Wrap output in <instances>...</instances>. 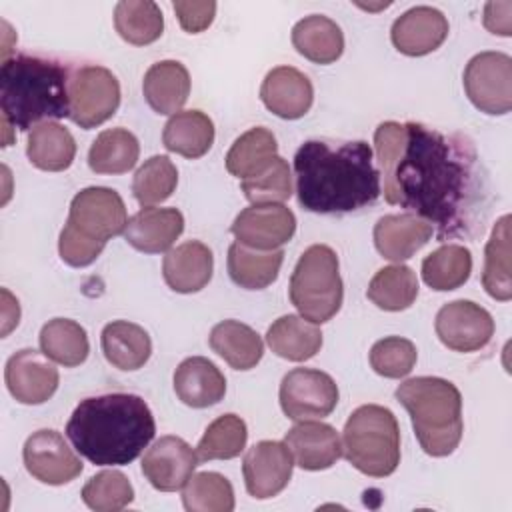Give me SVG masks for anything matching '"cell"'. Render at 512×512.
<instances>
[{
    "label": "cell",
    "mask_w": 512,
    "mask_h": 512,
    "mask_svg": "<svg viewBox=\"0 0 512 512\" xmlns=\"http://www.w3.org/2000/svg\"><path fill=\"white\" fill-rule=\"evenodd\" d=\"M374 150L384 178V198L434 224L440 240L462 236L484 210L486 184L472 142L420 122H382Z\"/></svg>",
    "instance_id": "6da1fadb"
},
{
    "label": "cell",
    "mask_w": 512,
    "mask_h": 512,
    "mask_svg": "<svg viewBox=\"0 0 512 512\" xmlns=\"http://www.w3.org/2000/svg\"><path fill=\"white\" fill-rule=\"evenodd\" d=\"M298 204L316 214L360 210L378 200L380 172L364 140H306L294 156Z\"/></svg>",
    "instance_id": "7a4b0ae2"
},
{
    "label": "cell",
    "mask_w": 512,
    "mask_h": 512,
    "mask_svg": "<svg viewBox=\"0 0 512 512\" xmlns=\"http://www.w3.org/2000/svg\"><path fill=\"white\" fill-rule=\"evenodd\" d=\"M156 434L154 416L144 398L110 392L84 398L66 424V436L96 466H126Z\"/></svg>",
    "instance_id": "3957f363"
},
{
    "label": "cell",
    "mask_w": 512,
    "mask_h": 512,
    "mask_svg": "<svg viewBox=\"0 0 512 512\" xmlns=\"http://www.w3.org/2000/svg\"><path fill=\"white\" fill-rule=\"evenodd\" d=\"M70 78L68 68L56 60L26 54L2 60V122L24 132L70 116Z\"/></svg>",
    "instance_id": "277c9868"
},
{
    "label": "cell",
    "mask_w": 512,
    "mask_h": 512,
    "mask_svg": "<svg viewBox=\"0 0 512 512\" xmlns=\"http://www.w3.org/2000/svg\"><path fill=\"white\" fill-rule=\"evenodd\" d=\"M396 400L408 410L414 434L430 456L452 454L462 440L460 390L438 376H416L396 388Z\"/></svg>",
    "instance_id": "5b68a950"
},
{
    "label": "cell",
    "mask_w": 512,
    "mask_h": 512,
    "mask_svg": "<svg viewBox=\"0 0 512 512\" xmlns=\"http://www.w3.org/2000/svg\"><path fill=\"white\" fill-rule=\"evenodd\" d=\"M342 454L366 476H390L400 464V428L392 410L378 404L356 408L342 430Z\"/></svg>",
    "instance_id": "8992f818"
},
{
    "label": "cell",
    "mask_w": 512,
    "mask_h": 512,
    "mask_svg": "<svg viewBox=\"0 0 512 512\" xmlns=\"http://www.w3.org/2000/svg\"><path fill=\"white\" fill-rule=\"evenodd\" d=\"M288 290L290 302L312 324H324L336 316L344 298L336 252L326 244L306 248L294 266Z\"/></svg>",
    "instance_id": "52a82bcc"
},
{
    "label": "cell",
    "mask_w": 512,
    "mask_h": 512,
    "mask_svg": "<svg viewBox=\"0 0 512 512\" xmlns=\"http://www.w3.org/2000/svg\"><path fill=\"white\" fill-rule=\"evenodd\" d=\"M464 90L470 102L486 114L500 116L512 108V58L504 52H480L464 70Z\"/></svg>",
    "instance_id": "ba28073f"
},
{
    "label": "cell",
    "mask_w": 512,
    "mask_h": 512,
    "mask_svg": "<svg viewBox=\"0 0 512 512\" xmlns=\"http://www.w3.org/2000/svg\"><path fill=\"white\" fill-rule=\"evenodd\" d=\"M70 118L84 130L104 124L120 106V84L104 66H82L70 78Z\"/></svg>",
    "instance_id": "9c48e42d"
},
{
    "label": "cell",
    "mask_w": 512,
    "mask_h": 512,
    "mask_svg": "<svg viewBox=\"0 0 512 512\" xmlns=\"http://www.w3.org/2000/svg\"><path fill=\"white\" fill-rule=\"evenodd\" d=\"M128 222L126 206L120 194L106 186H88L70 202V224L82 236L106 244L112 236L124 232Z\"/></svg>",
    "instance_id": "30bf717a"
},
{
    "label": "cell",
    "mask_w": 512,
    "mask_h": 512,
    "mask_svg": "<svg viewBox=\"0 0 512 512\" xmlns=\"http://www.w3.org/2000/svg\"><path fill=\"white\" fill-rule=\"evenodd\" d=\"M336 404L338 386L322 370L294 368L280 382V406L290 420L324 418Z\"/></svg>",
    "instance_id": "8fae6325"
},
{
    "label": "cell",
    "mask_w": 512,
    "mask_h": 512,
    "mask_svg": "<svg viewBox=\"0 0 512 512\" xmlns=\"http://www.w3.org/2000/svg\"><path fill=\"white\" fill-rule=\"evenodd\" d=\"M28 474L42 484L62 486L82 472V462L66 444L64 436L52 428L32 432L22 448Z\"/></svg>",
    "instance_id": "7c38bea8"
},
{
    "label": "cell",
    "mask_w": 512,
    "mask_h": 512,
    "mask_svg": "<svg viewBox=\"0 0 512 512\" xmlns=\"http://www.w3.org/2000/svg\"><path fill=\"white\" fill-rule=\"evenodd\" d=\"M440 342L454 352L482 350L494 336V320L486 308L472 300L444 304L434 322Z\"/></svg>",
    "instance_id": "4fadbf2b"
},
{
    "label": "cell",
    "mask_w": 512,
    "mask_h": 512,
    "mask_svg": "<svg viewBox=\"0 0 512 512\" xmlns=\"http://www.w3.org/2000/svg\"><path fill=\"white\" fill-rule=\"evenodd\" d=\"M236 242L254 250H278L296 232V216L284 204H250L232 222Z\"/></svg>",
    "instance_id": "5bb4252c"
},
{
    "label": "cell",
    "mask_w": 512,
    "mask_h": 512,
    "mask_svg": "<svg viewBox=\"0 0 512 512\" xmlns=\"http://www.w3.org/2000/svg\"><path fill=\"white\" fill-rule=\"evenodd\" d=\"M294 458L284 442L260 440L242 460L246 490L256 500H268L280 494L292 478Z\"/></svg>",
    "instance_id": "9a60e30c"
},
{
    "label": "cell",
    "mask_w": 512,
    "mask_h": 512,
    "mask_svg": "<svg viewBox=\"0 0 512 512\" xmlns=\"http://www.w3.org/2000/svg\"><path fill=\"white\" fill-rule=\"evenodd\" d=\"M8 392L20 404H44L58 388V368L44 352L22 348L14 352L4 368Z\"/></svg>",
    "instance_id": "2e32d148"
},
{
    "label": "cell",
    "mask_w": 512,
    "mask_h": 512,
    "mask_svg": "<svg viewBox=\"0 0 512 512\" xmlns=\"http://www.w3.org/2000/svg\"><path fill=\"white\" fill-rule=\"evenodd\" d=\"M192 446L178 436L158 438L142 458V474L160 492H176L184 488L198 466Z\"/></svg>",
    "instance_id": "e0dca14e"
},
{
    "label": "cell",
    "mask_w": 512,
    "mask_h": 512,
    "mask_svg": "<svg viewBox=\"0 0 512 512\" xmlns=\"http://www.w3.org/2000/svg\"><path fill=\"white\" fill-rule=\"evenodd\" d=\"M446 16L432 6H414L392 24L390 38L398 52L406 56H424L440 48L448 36Z\"/></svg>",
    "instance_id": "ac0fdd59"
},
{
    "label": "cell",
    "mask_w": 512,
    "mask_h": 512,
    "mask_svg": "<svg viewBox=\"0 0 512 512\" xmlns=\"http://www.w3.org/2000/svg\"><path fill=\"white\" fill-rule=\"evenodd\" d=\"M284 444L302 470H326L342 456V442L336 428L324 422L300 420L286 432Z\"/></svg>",
    "instance_id": "d6986e66"
},
{
    "label": "cell",
    "mask_w": 512,
    "mask_h": 512,
    "mask_svg": "<svg viewBox=\"0 0 512 512\" xmlns=\"http://www.w3.org/2000/svg\"><path fill=\"white\" fill-rule=\"evenodd\" d=\"M260 98L272 114L284 120H296L310 110L314 88L304 72L292 66H278L266 74L260 86Z\"/></svg>",
    "instance_id": "ffe728a7"
},
{
    "label": "cell",
    "mask_w": 512,
    "mask_h": 512,
    "mask_svg": "<svg viewBox=\"0 0 512 512\" xmlns=\"http://www.w3.org/2000/svg\"><path fill=\"white\" fill-rule=\"evenodd\" d=\"M184 230V216L178 208H140L128 218L122 232L124 240L146 254H160L170 250Z\"/></svg>",
    "instance_id": "44dd1931"
},
{
    "label": "cell",
    "mask_w": 512,
    "mask_h": 512,
    "mask_svg": "<svg viewBox=\"0 0 512 512\" xmlns=\"http://www.w3.org/2000/svg\"><path fill=\"white\" fill-rule=\"evenodd\" d=\"M214 270L212 250L200 240H188L168 250L162 262V276L166 284L180 294L202 290Z\"/></svg>",
    "instance_id": "7402d4cb"
},
{
    "label": "cell",
    "mask_w": 512,
    "mask_h": 512,
    "mask_svg": "<svg viewBox=\"0 0 512 512\" xmlns=\"http://www.w3.org/2000/svg\"><path fill=\"white\" fill-rule=\"evenodd\" d=\"M434 236L432 224L412 212L386 214L374 226L376 250L394 262L408 260Z\"/></svg>",
    "instance_id": "603a6c76"
},
{
    "label": "cell",
    "mask_w": 512,
    "mask_h": 512,
    "mask_svg": "<svg viewBox=\"0 0 512 512\" xmlns=\"http://www.w3.org/2000/svg\"><path fill=\"white\" fill-rule=\"evenodd\" d=\"M174 392L186 406L208 408L224 398L226 378L212 360L190 356L174 372Z\"/></svg>",
    "instance_id": "cb8c5ba5"
},
{
    "label": "cell",
    "mask_w": 512,
    "mask_h": 512,
    "mask_svg": "<svg viewBox=\"0 0 512 512\" xmlns=\"http://www.w3.org/2000/svg\"><path fill=\"white\" fill-rule=\"evenodd\" d=\"M142 92L154 112L176 114L188 100L190 74L178 60H160L146 70Z\"/></svg>",
    "instance_id": "d4e9b609"
},
{
    "label": "cell",
    "mask_w": 512,
    "mask_h": 512,
    "mask_svg": "<svg viewBox=\"0 0 512 512\" xmlns=\"http://www.w3.org/2000/svg\"><path fill=\"white\" fill-rule=\"evenodd\" d=\"M100 340L106 360L124 372L142 368L152 354L148 332L128 320H114L106 324Z\"/></svg>",
    "instance_id": "484cf974"
},
{
    "label": "cell",
    "mask_w": 512,
    "mask_h": 512,
    "mask_svg": "<svg viewBox=\"0 0 512 512\" xmlns=\"http://www.w3.org/2000/svg\"><path fill=\"white\" fill-rule=\"evenodd\" d=\"M266 342L276 356L290 362H304L320 352L322 332L310 320L286 314L268 328Z\"/></svg>",
    "instance_id": "4316f807"
},
{
    "label": "cell",
    "mask_w": 512,
    "mask_h": 512,
    "mask_svg": "<svg viewBox=\"0 0 512 512\" xmlns=\"http://www.w3.org/2000/svg\"><path fill=\"white\" fill-rule=\"evenodd\" d=\"M292 44L310 62L332 64L344 52V34L328 16L310 14L294 24Z\"/></svg>",
    "instance_id": "83f0119b"
},
{
    "label": "cell",
    "mask_w": 512,
    "mask_h": 512,
    "mask_svg": "<svg viewBox=\"0 0 512 512\" xmlns=\"http://www.w3.org/2000/svg\"><path fill=\"white\" fill-rule=\"evenodd\" d=\"M162 142L166 150L184 158L204 156L214 142V122L202 110H180L164 126Z\"/></svg>",
    "instance_id": "f1b7e54d"
},
{
    "label": "cell",
    "mask_w": 512,
    "mask_h": 512,
    "mask_svg": "<svg viewBox=\"0 0 512 512\" xmlns=\"http://www.w3.org/2000/svg\"><path fill=\"white\" fill-rule=\"evenodd\" d=\"M284 262V250H254L240 242L228 248V274L234 284L246 290H262L270 286Z\"/></svg>",
    "instance_id": "f546056e"
},
{
    "label": "cell",
    "mask_w": 512,
    "mask_h": 512,
    "mask_svg": "<svg viewBox=\"0 0 512 512\" xmlns=\"http://www.w3.org/2000/svg\"><path fill=\"white\" fill-rule=\"evenodd\" d=\"M208 342L210 348L234 370L254 368L264 354V344L258 332L238 320L218 322L212 328Z\"/></svg>",
    "instance_id": "4dcf8cb0"
},
{
    "label": "cell",
    "mask_w": 512,
    "mask_h": 512,
    "mask_svg": "<svg viewBox=\"0 0 512 512\" xmlns=\"http://www.w3.org/2000/svg\"><path fill=\"white\" fill-rule=\"evenodd\" d=\"M28 160L46 172L66 170L76 156V142L68 128L58 122H44L32 128L26 142Z\"/></svg>",
    "instance_id": "1f68e13d"
},
{
    "label": "cell",
    "mask_w": 512,
    "mask_h": 512,
    "mask_svg": "<svg viewBox=\"0 0 512 512\" xmlns=\"http://www.w3.org/2000/svg\"><path fill=\"white\" fill-rule=\"evenodd\" d=\"M278 144L274 134L264 128L256 126L238 136L232 144V148L226 154V170L240 178L248 180L256 174H260L278 154Z\"/></svg>",
    "instance_id": "d6a6232c"
},
{
    "label": "cell",
    "mask_w": 512,
    "mask_h": 512,
    "mask_svg": "<svg viewBox=\"0 0 512 512\" xmlns=\"http://www.w3.org/2000/svg\"><path fill=\"white\" fill-rule=\"evenodd\" d=\"M140 144L126 128H110L96 136L88 150V166L96 174H124L138 162Z\"/></svg>",
    "instance_id": "836d02e7"
},
{
    "label": "cell",
    "mask_w": 512,
    "mask_h": 512,
    "mask_svg": "<svg viewBox=\"0 0 512 512\" xmlns=\"http://www.w3.org/2000/svg\"><path fill=\"white\" fill-rule=\"evenodd\" d=\"M482 286L486 292L500 302L512 298L510 278V216L504 214L492 228L490 240L484 250Z\"/></svg>",
    "instance_id": "e575fe53"
},
{
    "label": "cell",
    "mask_w": 512,
    "mask_h": 512,
    "mask_svg": "<svg viewBox=\"0 0 512 512\" xmlns=\"http://www.w3.org/2000/svg\"><path fill=\"white\" fill-rule=\"evenodd\" d=\"M40 348L50 360L66 368L80 366L90 352L86 330L68 318H52L42 326Z\"/></svg>",
    "instance_id": "d590c367"
},
{
    "label": "cell",
    "mask_w": 512,
    "mask_h": 512,
    "mask_svg": "<svg viewBox=\"0 0 512 512\" xmlns=\"http://www.w3.org/2000/svg\"><path fill=\"white\" fill-rule=\"evenodd\" d=\"M114 26L128 44L146 46L162 36L164 18L152 0H122L114 8Z\"/></svg>",
    "instance_id": "8d00e7d4"
},
{
    "label": "cell",
    "mask_w": 512,
    "mask_h": 512,
    "mask_svg": "<svg viewBox=\"0 0 512 512\" xmlns=\"http://www.w3.org/2000/svg\"><path fill=\"white\" fill-rule=\"evenodd\" d=\"M366 296L372 304L388 312H400L414 304L418 296V278L412 268L392 264L380 268L368 284Z\"/></svg>",
    "instance_id": "74e56055"
},
{
    "label": "cell",
    "mask_w": 512,
    "mask_h": 512,
    "mask_svg": "<svg viewBox=\"0 0 512 512\" xmlns=\"http://www.w3.org/2000/svg\"><path fill=\"white\" fill-rule=\"evenodd\" d=\"M472 272V254L462 244H444L422 260V280L438 292L456 290Z\"/></svg>",
    "instance_id": "f35d334b"
},
{
    "label": "cell",
    "mask_w": 512,
    "mask_h": 512,
    "mask_svg": "<svg viewBox=\"0 0 512 512\" xmlns=\"http://www.w3.org/2000/svg\"><path fill=\"white\" fill-rule=\"evenodd\" d=\"M248 440L246 422L236 414H222L204 430L196 456L200 462L206 460H230L240 456Z\"/></svg>",
    "instance_id": "ab89813d"
},
{
    "label": "cell",
    "mask_w": 512,
    "mask_h": 512,
    "mask_svg": "<svg viewBox=\"0 0 512 512\" xmlns=\"http://www.w3.org/2000/svg\"><path fill=\"white\" fill-rule=\"evenodd\" d=\"M182 504L188 512H232L234 488L218 472H198L184 484Z\"/></svg>",
    "instance_id": "60d3db41"
},
{
    "label": "cell",
    "mask_w": 512,
    "mask_h": 512,
    "mask_svg": "<svg viewBox=\"0 0 512 512\" xmlns=\"http://www.w3.org/2000/svg\"><path fill=\"white\" fill-rule=\"evenodd\" d=\"M178 184V170L168 156L148 158L134 174L132 194L138 204L154 206L172 196Z\"/></svg>",
    "instance_id": "b9f144b4"
},
{
    "label": "cell",
    "mask_w": 512,
    "mask_h": 512,
    "mask_svg": "<svg viewBox=\"0 0 512 512\" xmlns=\"http://www.w3.org/2000/svg\"><path fill=\"white\" fill-rule=\"evenodd\" d=\"M82 500L96 512H118L134 500V488L122 472L102 470L84 484Z\"/></svg>",
    "instance_id": "7bdbcfd3"
},
{
    "label": "cell",
    "mask_w": 512,
    "mask_h": 512,
    "mask_svg": "<svg viewBox=\"0 0 512 512\" xmlns=\"http://www.w3.org/2000/svg\"><path fill=\"white\" fill-rule=\"evenodd\" d=\"M242 192L252 204H282L292 196L288 162L276 156L260 174L242 180Z\"/></svg>",
    "instance_id": "ee69618b"
},
{
    "label": "cell",
    "mask_w": 512,
    "mask_h": 512,
    "mask_svg": "<svg viewBox=\"0 0 512 512\" xmlns=\"http://www.w3.org/2000/svg\"><path fill=\"white\" fill-rule=\"evenodd\" d=\"M416 346L400 336H388L370 348V366L384 378H404L416 364Z\"/></svg>",
    "instance_id": "f6af8a7d"
},
{
    "label": "cell",
    "mask_w": 512,
    "mask_h": 512,
    "mask_svg": "<svg viewBox=\"0 0 512 512\" xmlns=\"http://www.w3.org/2000/svg\"><path fill=\"white\" fill-rule=\"evenodd\" d=\"M104 246L106 244L82 236L70 224H64V228L60 232V238H58L60 258L68 266H74V268H84V266L92 264L100 256Z\"/></svg>",
    "instance_id": "bcb514c9"
},
{
    "label": "cell",
    "mask_w": 512,
    "mask_h": 512,
    "mask_svg": "<svg viewBox=\"0 0 512 512\" xmlns=\"http://www.w3.org/2000/svg\"><path fill=\"white\" fill-rule=\"evenodd\" d=\"M172 8L180 26L190 34L206 30L216 16V2L212 0H174Z\"/></svg>",
    "instance_id": "7dc6e473"
},
{
    "label": "cell",
    "mask_w": 512,
    "mask_h": 512,
    "mask_svg": "<svg viewBox=\"0 0 512 512\" xmlns=\"http://www.w3.org/2000/svg\"><path fill=\"white\" fill-rule=\"evenodd\" d=\"M484 26L488 32L498 36L512 34V2H488L484 6Z\"/></svg>",
    "instance_id": "c3c4849f"
},
{
    "label": "cell",
    "mask_w": 512,
    "mask_h": 512,
    "mask_svg": "<svg viewBox=\"0 0 512 512\" xmlns=\"http://www.w3.org/2000/svg\"><path fill=\"white\" fill-rule=\"evenodd\" d=\"M2 298H4V306H2V336H6L14 326H18V320H20V306H18V300L6 290L2 288Z\"/></svg>",
    "instance_id": "681fc988"
}]
</instances>
